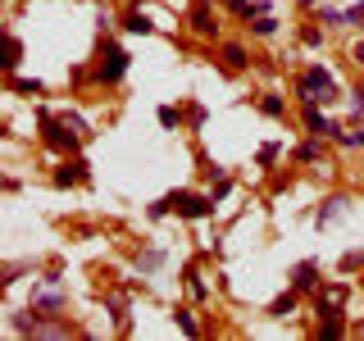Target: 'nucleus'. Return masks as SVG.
Instances as JSON below:
<instances>
[{
  "instance_id": "f257e3e1",
  "label": "nucleus",
  "mask_w": 364,
  "mask_h": 341,
  "mask_svg": "<svg viewBox=\"0 0 364 341\" xmlns=\"http://www.w3.org/2000/svg\"><path fill=\"white\" fill-rule=\"evenodd\" d=\"M168 210H178L182 219H205V214L214 210V200L191 196V191H178V196H168V200H159V205H155V214H168Z\"/></svg>"
},
{
  "instance_id": "f03ea898",
  "label": "nucleus",
  "mask_w": 364,
  "mask_h": 341,
  "mask_svg": "<svg viewBox=\"0 0 364 341\" xmlns=\"http://www.w3.org/2000/svg\"><path fill=\"white\" fill-rule=\"evenodd\" d=\"M333 91H337V82H333L328 68H310V73L301 77V96L305 100H333Z\"/></svg>"
},
{
  "instance_id": "7ed1b4c3",
  "label": "nucleus",
  "mask_w": 364,
  "mask_h": 341,
  "mask_svg": "<svg viewBox=\"0 0 364 341\" xmlns=\"http://www.w3.org/2000/svg\"><path fill=\"white\" fill-rule=\"evenodd\" d=\"M123 68H128V55H123L119 45H109V64H100V82H119Z\"/></svg>"
},
{
  "instance_id": "20e7f679",
  "label": "nucleus",
  "mask_w": 364,
  "mask_h": 341,
  "mask_svg": "<svg viewBox=\"0 0 364 341\" xmlns=\"http://www.w3.org/2000/svg\"><path fill=\"white\" fill-rule=\"evenodd\" d=\"M314 282H318V264H314V259L296 264V273H291V287H296V291H310Z\"/></svg>"
},
{
  "instance_id": "39448f33",
  "label": "nucleus",
  "mask_w": 364,
  "mask_h": 341,
  "mask_svg": "<svg viewBox=\"0 0 364 341\" xmlns=\"http://www.w3.org/2000/svg\"><path fill=\"white\" fill-rule=\"evenodd\" d=\"M41 128H46V141H50V146H60V151L68 146V151H73V136H64V128L50 119V114H41Z\"/></svg>"
},
{
  "instance_id": "423d86ee",
  "label": "nucleus",
  "mask_w": 364,
  "mask_h": 341,
  "mask_svg": "<svg viewBox=\"0 0 364 341\" xmlns=\"http://www.w3.org/2000/svg\"><path fill=\"white\" fill-rule=\"evenodd\" d=\"M64 296H37V301H32V310H37V314H60L64 310Z\"/></svg>"
},
{
  "instance_id": "0eeeda50",
  "label": "nucleus",
  "mask_w": 364,
  "mask_h": 341,
  "mask_svg": "<svg viewBox=\"0 0 364 341\" xmlns=\"http://www.w3.org/2000/svg\"><path fill=\"white\" fill-rule=\"evenodd\" d=\"M18 55H23V45H18L14 32H9V37H5V73H14V68H18Z\"/></svg>"
},
{
  "instance_id": "6e6552de",
  "label": "nucleus",
  "mask_w": 364,
  "mask_h": 341,
  "mask_svg": "<svg viewBox=\"0 0 364 341\" xmlns=\"http://www.w3.org/2000/svg\"><path fill=\"white\" fill-rule=\"evenodd\" d=\"M191 23H196V32H200V37H210V32H214V18H210V9H205V5H196Z\"/></svg>"
},
{
  "instance_id": "1a4fd4ad",
  "label": "nucleus",
  "mask_w": 364,
  "mask_h": 341,
  "mask_svg": "<svg viewBox=\"0 0 364 341\" xmlns=\"http://www.w3.org/2000/svg\"><path fill=\"white\" fill-rule=\"evenodd\" d=\"M291 310H296V291H287L282 301H273V310H269V314H273V318H287Z\"/></svg>"
},
{
  "instance_id": "9d476101",
  "label": "nucleus",
  "mask_w": 364,
  "mask_h": 341,
  "mask_svg": "<svg viewBox=\"0 0 364 341\" xmlns=\"http://www.w3.org/2000/svg\"><path fill=\"white\" fill-rule=\"evenodd\" d=\"M123 28H128V32H141V37H146V32H151V18H146V14H136V9H132Z\"/></svg>"
},
{
  "instance_id": "9b49d317",
  "label": "nucleus",
  "mask_w": 364,
  "mask_h": 341,
  "mask_svg": "<svg viewBox=\"0 0 364 341\" xmlns=\"http://www.w3.org/2000/svg\"><path fill=\"white\" fill-rule=\"evenodd\" d=\"M341 337V318H328L323 328H318V341H337Z\"/></svg>"
},
{
  "instance_id": "f8f14e48",
  "label": "nucleus",
  "mask_w": 364,
  "mask_h": 341,
  "mask_svg": "<svg viewBox=\"0 0 364 341\" xmlns=\"http://www.w3.org/2000/svg\"><path fill=\"white\" fill-rule=\"evenodd\" d=\"M87 173H82V164H73V168H64V173H55V182H60V187H68V182H82Z\"/></svg>"
},
{
  "instance_id": "ddd939ff",
  "label": "nucleus",
  "mask_w": 364,
  "mask_h": 341,
  "mask_svg": "<svg viewBox=\"0 0 364 341\" xmlns=\"http://www.w3.org/2000/svg\"><path fill=\"white\" fill-rule=\"evenodd\" d=\"M223 60H228V68H242V64H246V50H242V45H228Z\"/></svg>"
},
{
  "instance_id": "4468645a",
  "label": "nucleus",
  "mask_w": 364,
  "mask_h": 341,
  "mask_svg": "<svg viewBox=\"0 0 364 341\" xmlns=\"http://www.w3.org/2000/svg\"><path fill=\"white\" fill-rule=\"evenodd\" d=\"M337 141H346V146H364V128H346V132H337Z\"/></svg>"
},
{
  "instance_id": "2eb2a0df",
  "label": "nucleus",
  "mask_w": 364,
  "mask_h": 341,
  "mask_svg": "<svg viewBox=\"0 0 364 341\" xmlns=\"http://www.w3.org/2000/svg\"><path fill=\"white\" fill-rule=\"evenodd\" d=\"M259 109H264L269 119H278V114H282V100L278 96H264V100H259Z\"/></svg>"
},
{
  "instance_id": "dca6fc26",
  "label": "nucleus",
  "mask_w": 364,
  "mask_h": 341,
  "mask_svg": "<svg viewBox=\"0 0 364 341\" xmlns=\"http://www.w3.org/2000/svg\"><path fill=\"white\" fill-rule=\"evenodd\" d=\"M255 18H259V23H255V32H259V37H269V32H273V28H278V23H273V18H269V9H264V14H255Z\"/></svg>"
},
{
  "instance_id": "f3484780",
  "label": "nucleus",
  "mask_w": 364,
  "mask_h": 341,
  "mask_svg": "<svg viewBox=\"0 0 364 341\" xmlns=\"http://www.w3.org/2000/svg\"><path fill=\"white\" fill-rule=\"evenodd\" d=\"M159 264H164V255H159V250H151V255H141V269H146V273H155Z\"/></svg>"
},
{
  "instance_id": "a211bd4d",
  "label": "nucleus",
  "mask_w": 364,
  "mask_h": 341,
  "mask_svg": "<svg viewBox=\"0 0 364 341\" xmlns=\"http://www.w3.org/2000/svg\"><path fill=\"white\" fill-rule=\"evenodd\" d=\"M178 328H182L187 337H196V323H191V314H187V310H178Z\"/></svg>"
},
{
  "instance_id": "6ab92c4d",
  "label": "nucleus",
  "mask_w": 364,
  "mask_h": 341,
  "mask_svg": "<svg viewBox=\"0 0 364 341\" xmlns=\"http://www.w3.org/2000/svg\"><path fill=\"white\" fill-rule=\"evenodd\" d=\"M341 205H346V200H328V210H318V223H328V219H333V214L341 210Z\"/></svg>"
},
{
  "instance_id": "aec40b11",
  "label": "nucleus",
  "mask_w": 364,
  "mask_h": 341,
  "mask_svg": "<svg viewBox=\"0 0 364 341\" xmlns=\"http://www.w3.org/2000/svg\"><path fill=\"white\" fill-rule=\"evenodd\" d=\"M346 23H364V5H360V9H350V14H346Z\"/></svg>"
},
{
  "instance_id": "412c9836",
  "label": "nucleus",
  "mask_w": 364,
  "mask_h": 341,
  "mask_svg": "<svg viewBox=\"0 0 364 341\" xmlns=\"http://www.w3.org/2000/svg\"><path fill=\"white\" fill-rule=\"evenodd\" d=\"M355 109H364V87H360V91H355Z\"/></svg>"
},
{
  "instance_id": "4be33fe9",
  "label": "nucleus",
  "mask_w": 364,
  "mask_h": 341,
  "mask_svg": "<svg viewBox=\"0 0 364 341\" xmlns=\"http://www.w3.org/2000/svg\"><path fill=\"white\" fill-rule=\"evenodd\" d=\"M355 60H360V64H364V41H360V45H355Z\"/></svg>"
},
{
  "instance_id": "5701e85b",
  "label": "nucleus",
  "mask_w": 364,
  "mask_h": 341,
  "mask_svg": "<svg viewBox=\"0 0 364 341\" xmlns=\"http://www.w3.org/2000/svg\"><path fill=\"white\" fill-rule=\"evenodd\" d=\"M301 5H314V0H301Z\"/></svg>"
}]
</instances>
